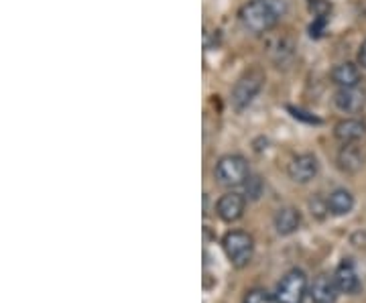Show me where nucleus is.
I'll list each match as a JSON object with an SVG mask.
<instances>
[{
	"label": "nucleus",
	"instance_id": "20",
	"mask_svg": "<svg viewBox=\"0 0 366 303\" xmlns=\"http://www.w3.org/2000/svg\"><path fill=\"white\" fill-rule=\"evenodd\" d=\"M358 65H363L366 69V39L360 45V49H358Z\"/></svg>",
	"mask_w": 366,
	"mask_h": 303
},
{
	"label": "nucleus",
	"instance_id": "19",
	"mask_svg": "<svg viewBox=\"0 0 366 303\" xmlns=\"http://www.w3.org/2000/svg\"><path fill=\"white\" fill-rule=\"evenodd\" d=\"M309 206H311V210H314L311 214H316L318 218H323V212H330V210H328V199L322 202L320 197H316V199H311Z\"/></svg>",
	"mask_w": 366,
	"mask_h": 303
},
{
	"label": "nucleus",
	"instance_id": "16",
	"mask_svg": "<svg viewBox=\"0 0 366 303\" xmlns=\"http://www.w3.org/2000/svg\"><path fill=\"white\" fill-rule=\"evenodd\" d=\"M309 10L314 15V19H323L330 21L332 15V4L328 0H309Z\"/></svg>",
	"mask_w": 366,
	"mask_h": 303
},
{
	"label": "nucleus",
	"instance_id": "3",
	"mask_svg": "<svg viewBox=\"0 0 366 303\" xmlns=\"http://www.w3.org/2000/svg\"><path fill=\"white\" fill-rule=\"evenodd\" d=\"M222 246H224V253L228 260L232 262V267L242 269L246 267L251 260H253V253H255V240L248 232H242V230H232L228 232L224 240H222Z\"/></svg>",
	"mask_w": 366,
	"mask_h": 303
},
{
	"label": "nucleus",
	"instance_id": "6",
	"mask_svg": "<svg viewBox=\"0 0 366 303\" xmlns=\"http://www.w3.org/2000/svg\"><path fill=\"white\" fill-rule=\"evenodd\" d=\"M318 169H320L318 159L309 153H303V155L293 157V161L287 167V174L295 183H309L318 175Z\"/></svg>",
	"mask_w": 366,
	"mask_h": 303
},
{
	"label": "nucleus",
	"instance_id": "8",
	"mask_svg": "<svg viewBox=\"0 0 366 303\" xmlns=\"http://www.w3.org/2000/svg\"><path fill=\"white\" fill-rule=\"evenodd\" d=\"M334 104H336V108L342 110L346 114H356L366 106L365 90H360L358 86L340 87L334 94Z\"/></svg>",
	"mask_w": 366,
	"mask_h": 303
},
{
	"label": "nucleus",
	"instance_id": "15",
	"mask_svg": "<svg viewBox=\"0 0 366 303\" xmlns=\"http://www.w3.org/2000/svg\"><path fill=\"white\" fill-rule=\"evenodd\" d=\"M354 208V195L346 190H336L328 197V210L334 216H346Z\"/></svg>",
	"mask_w": 366,
	"mask_h": 303
},
{
	"label": "nucleus",
	"instance_id": "10",
	"mask_svg": "<svg viewBox=\"0 0 366 303\" xmlns=\"http://www.w3.org/2000/svg\"><path fill=\"white\" fill-rule=\"evenodd\" d=\"M246 199L240 194H224L218 199V216L224 222H237L238 218L244 214Z\"/></svg>",
	"mask_w": 366,
	"mask_h": 303
},
{
	"label": "nucleus",
	"instance_id": "18",
	"mask_svg": "<svg viewBox=\"0 0 366 303\" xmlns=\"http://www.w3.org/2000/svg\"><path fill=\"white\" fill-rule=\"evenodd\" d=\"M246 192L248 195L253 197V199H257L262 192V183H260V177H248V181H246Z\"/></svg>",
	"mask_w": 366,
	"mask_h": 303
},
{
	"label": "nucleus",
	"instance_id": "9",
	"mask_svg": "<svg viewBox=\"0 0 366 303\" xmlns=\"http://www.w3.org/2000/svg\"><path fill=\"white\" fill-rule=\"evenodd\" d=\"M338 293H340V289L336 285V279L330 277V275L316 277L314 285L309 287V295H311L314 303H336Z\"/></svg>",
	"mask_w": 366,
	"mask_h": 303
},
{
	"label": "nucleus",
	"instance_id": "14",
	"mask_svg": "<svg viewBox=\"0 0 366 303\" xmlns=\"http://www.w3.org/2000/svg\"><path fill=\"white\" fill-rule=\"evenodd\" d=\"M363 76L354 64H340L332 69V82L338 87H354L360 84Z\"/></svg>",
	"mask_w": 366,
	"mask_h": 303
},
{
	"label": "nucleus",
	"instance_id": "5",
	"mask_svg": "<svg viewBox=\"0 0 366 303\" xmlns=\"http://www.w3.org/2000/svg\"><path fill=\"white\" fill-rule=\"evenodd\" d=\"M307 295V275L302 269H291L285 273L275 291V302L277 303H303Z\"/></svg>",
	"mask_w": 366,
	"mask_h": 303
},
{
	"label": "nucleus",
	"instance_id": "12",
	"mask_svg": "<svg viewBox=\"0 0 366 303\" xmlns=\"http://www.w3.org/2000/svg\"><path fill=\"white\" fill-rule=\"evenodd\" d=\"M273 222H275V230L281 237H289V234L297 232V228L302 224V214L295 208H281Z\"/></svg>",
	"mask_w": 366,
	"mask_h": 303
},
{
	"label": "nucleus",
	"instance_id": "11",
	"mask_svg": "<svg viewBox=\"0 0 366 303\" xmlns=\"http://www.w3.org/2000/svg\"><path fill=\"white\" fill-rule=\"evenodd\" d=\"M334 134L342 145H352L358 143L366 134V125L358 118H344L334 127Z\"/></svg>",
	"mask_w": 366,
	"mask_h": 303
},
{
	"label": "nucleus",
	"instance_id": "7",
	"mask_svg": "<svg viewBox=\"0 0 366 303\" xmlns=\"http://www.w3.org/2000/svg\"><path fill=\"white\" fill-rule=\"evenodd\" d=\"M334 279H336V285L340 289V293H346V295H358L363 291V281L358 277V271L354 267V262L350 259L342 260L334 273Z\"/></svg>",
	"mask_w": 366,
	"mask_h": 303
},
{
	"label": "nucleus",
	"instance_id": "17",
	"mask_svg": "<svg viewBox=\"0 0 366 303\" xmlns=\"http://www.w3.org/2000/svg\"><path fill=\"white\" fill-rule=\"evenodd\" d=\"M242 303H275L273 302V297H271V293L269 291H265V289H251L246 295H244V302Z\"/></svg>",
	"mask_w": 366,
	"mask_h": 303
},
{
	"label": "nucleus",
	"instance_id": "2",
	"mask_svg": "<svg viewBox=\"0 0 366 303\" xmlns=\"http://www.w3.org/2000/svg\"><path fill=\"white\" fill-rule=\"evenodd\" d=\"M214 177L218 179V183H222L226 188L242 185L251 177L248 161L242 155H226L216 163Z\"/></svg>",
	"mask_w": 366,
	"mask_h": 303
},
{
	"label": "nucleus",
	"instance_id": "13",
	"mask_svg": "<svg viewBox=\"0 0 366 303\" xmlns=\"http://www.w3.org/2000/svg\"><path fill=\"white\" fill-rule=\"evenodd\" d=\"M363 161H365V157H363L360 149L356 147V143L344 145V147L340 149V153H338V167H340L344 174H356V171H360Z\"/></svg>",
	"mask_w": 366,
	"mask_h": 303
},
{
	"label": "nucleus",
	"instance_id": "1",
	"mask_svg": "<svg viewBox=\"0 0 366 303\" xmlns=\"http://www.w3.org/2000/svg\"><path fill=\"white\" fill-rule=\"evenodd\" d=\"M285 13H287L285 0H251L240 8L238 17L246 31L262 35L269 33L279 22L281 17H285Z\"/></svg>",
	"mask_w": 366,
	"mask_h": 303
},
{
	"label": "nucleus",
	"instance_id": "4",
	"mask_svg": "<svg viewBox=\"0 0 366 303\" xmlns=\"http://www.w3.org/2000/svg\"><path fill=\"white\" fill-rule=\"evenodd\" d=\"M262 84H265V73L260 69L246 71L232 87V106L237 110L248 108L253 104V100L259 96Z\"/></svg>",
	"mask_w": 366,
	"mask_h": 303
}]
</instances>
